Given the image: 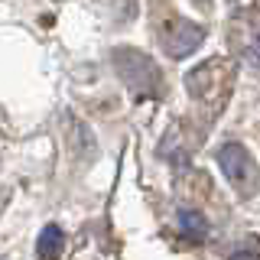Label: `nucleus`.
<instances>
[{
	"instance_id": "1",
	"label": "nucleus",
	"mask_w": 260,
	"mask_h": 260,
	"mask_svg": "<svg viewBox=\"0 0 260 260\" xmlns=\"http://www.w3.org/2000/svg\"><path fill=\"white\" fill-rule=\"evenodd\" d=\"M114 65H117V75L124 78V85L134 94H140V98L159 94V88H162L159 69L143 52H137V49H117L114 52Z\"/></svg>"
},
{
	"instance_id": "2",
	"label": "nucleus",
	"mask_w": 260,
	"mask_h": 260,
	"mask_svg": "<svg viewBox=\"0 0 260 260\" xmlns=\"http://www.w3.org/2000/svg\"><path fill=\"white\" fill-rule=\"evenodd\" d=\"M218 166H221L224 179L238 192L247 195V192L257 189V162H254V156L247 153L244 143H224L221 150H218Z\"/></svg>"
},
{
	"instance_id": "3",
	"label": "nucleus",
	"mask_w": 260,
	"mask_h": 260,
	"mask_svg": "<svg viewBox=\"0 0 260 260\" xmlns=\"http://www.w3.org/2000/svg\"><path fill=\"white\" fill-rule=\"evenodd\" d=\"M185 88L199 98V101H211V94H228L231 88V69H228L224 59H211V62H202L185 75Z\"/></svg>"
},
{
	"instance_id": "4",
	"label": "nucleus",
	"mask_w": 260,
	"mask_h": 260,
	"mask_svg": "<svg viewBox=\"0 0 260 260\" xmlns=\"http://www.w3.org/2000/svg\"><path fill=\"white\" fill-rule=\"evenodd\" d=\"M159 39H162V49H166V55H173V59H185V55H192L195 49L202 46V39H205V29H202L199 23H192V20H182V16H176V20H169L166 26L159 29Z\"/></svg>"
},
{
	"instance_id": "5",
	"label": "nucleus",
	"mask_w": 260,
	"mask_h": 260,
	"mask_svg": "<svg viewBox=\"0 0 260 260\" xmlns=\"http://www.w3.org/2000/svg\"><path fill=\"white\" fill-rule=\"evenodd\" d=\"M62 247H65L62 228H59V224H46L43 231H39V241H36V254H39V260H59Z\"/></svg>"
},
{
	"instance_id": "6",
	"label": "nucleus",
	"mask_w": 260,
	"mask_h": 260,
	"mask_svg": "<svg viewBox=\"0 0 260 260\" xmlns=\"http://www.w3.org/2000/svg\"><path fill=\"white\" fill-rule=\"evenodd\" d=\"M179 234L189 244H202L208 238V221L202 211H179Z\"/></svg>"
},
{
	"instance_id": "7",
	"label": "nucleus",
	"mask_w": 260,
	"mask_h": 260,
	"mask_svg": "<svg viewBox=\"0 0 260 260\" xmlns=\"http://www.w3.org/2000/svg\"><path fill=\"white\" fill-rule=\"evenodd\" d=\"M257 244V241H254ZM231 260H260V244H257V250H247V247H241L238 254H234Z\"/></svg>"
},
{
	"instance_id": "8",
	"label": "nucleus",
	"mask_w": 260,
	"mask_h": 260,
	"mask_svg": "<svg viewBox=\"0 0 260 260\" xmlns=\"http://www.w3.org/2000/svg\"><path fill=\"white\" fill-rule=\"evenodd\" d=\"M195 7H202V10H205V7H211V0H192Z\"/></svg>"
},
{
	"instance_id": "9",
	"label": "nucleus",
	"mask_w": 260,
	"mask_h": 260,
	"mask_svg": "<svg viewBox=\"0 0 260 260\" xmlns=\"http://www.w3.org/2000/svg\"><path fill=\"white\" fill-rule=\"evenodd\" d=\"M257 43H260V36H257Z\"/></svg>"
}]
</instances>
